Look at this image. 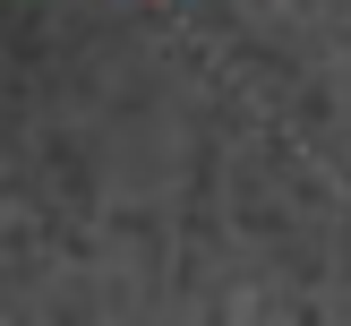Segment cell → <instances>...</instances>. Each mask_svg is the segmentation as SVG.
Instances as JSON below:
<instances>
[]
</instances>
